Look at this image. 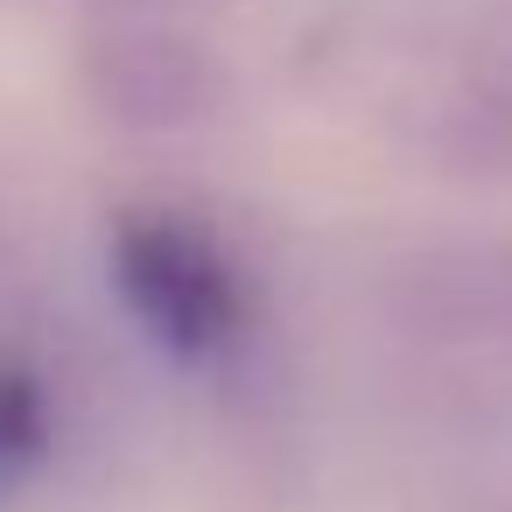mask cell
Returning a JSON list of instances; mask_svg holds the SVG:
<instances>
[{
    "mask_svg": "<svg viewBox=\"0 0 512 512\" xmlns=\"http://www.w3.org/2000/svg\"><path fill=\"white\" fill-rule=\"evenodd\" d=\"M379 337L428 379H512V232H456L393 253L372 281Z\"/></svg>",
    "mask_w": 512,
    "mask_h": 512,
    "instance_id": "1",
    "label": "cell"
},
{
    "mask_svg": "<svg viewBox=\"0 0 512 512\" xmlns=\"http://www.w3.org/2000/svg\"><path fill=\"white\" fill-rule=\"evenodd\" d=\"M106 281L120 309L148 330V344L176 365H225L253 337V288L239 260L183 211H113Z\"/></svg>",
    "mask_w": 512,
    "mask_h": 512,
    "instance_id": "2",
    "label": "cell"
},
{
    "mask_svg": "<svg viewBox=\"0 0 512 512\" xmlns=\"http://www.w3.org/2000/svg\"><path fill=\"white\" fill-rule=\"evenodd\" d=\"M421 148L435 155V169L512 183V43L470 57L421 106Z\"/></svg>",
    "mask_w": 512,
    "mask_h": 512,
    "instance_id": "4",
    "label": "cell"
},
{
    "mask_svg": "<svg viewBox=\"0 0 512 512\" xmlns=\"http://www.w3.org/2000/svg\"><path fill=\"white\" fill-rule=\"evenodd\" d=\"M50 435H57V400L43 365L15 344H0V505L22 498L29 477L50 463Z\"/></svg>",
    "mask_w": 512,
    "mask_h": 512,
    "instance_id": "5",
    "label": "cell"
},
{
    "mask_svg": "<svg viewBox=\"0 0 512 512\" xmlns=\"http://www.w3.org/2000/svg\"><path fill=\"white\" fill-rule=\"evenodd\" d=\"M78 92L120 134H190L225 106V64L155 15H113L78 43Z\"/></svg>",
    "mask_w": 512,
    "mask_h": 512,
    "instance_id": "3",
    "label": "cell"
}]
</instances>
